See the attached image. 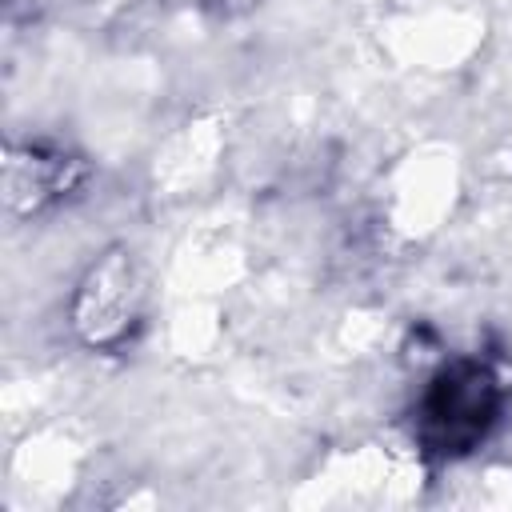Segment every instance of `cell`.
Listing matches in <instances>:
<instances>
[{
	"label": "cell",
	"mask_w": 512,
	"mask_h": 512,
	"mask_svg": "<svg viewBox=\"0 0 512 512\" xmlns=\"http://www.w3.org/2000/svg\"><path fill=\"white\" fill-rule=\"evenodd\" d=\"M148 308V276L128 244L100 248L72 284L68 296V328L92 352L124 348L144 324Z\"/></svg>",
	"instance_id": "6da1fadb"
},
{
	"label": "cell",
	"mask_w": 512,
	"mask_h": 512,
	"mask_svg": "<svg viewBox=\"0 0 512 512\" xmlns=\"http://www.w3.org/2000/svg\"><path fill=\"white\" fill-rule=\"evenodd\" d=\"M504 400H508V388L500 372L480 356H460L444 364L420 396V408H416L420 440L440 456L472 452L500 424Z\"/></svg>",
	"instance_id": "7a4b0ae2"
},
{
	"label": "cell",
	"mask_w": 512,
	"mask_h": 512,
	"mask_svg": "<svg viewBox=\"0 0 512 512\" xmlns=\"http://www.w3.org/2000/svg\"><path fill=\"white\" fill-rule=\"evenodd\" d=\"M88 180V164L60 144L28 140L4 152V204L12 216H40L76 196Z\"/></svg>",
	"instance_id": "3957f363"
},
{
	"label": "cell",
	"mask_w": 512,
	"mask_h": 512,
	"mask_svg": "<svg viewBox=\"0 0 512 512\" xmlns=\"http://www.w3.org/2000/svg\"><path fill=\"white\" fill-rule=\"evenodd\" d=\"M268 0H204V12L216 20V24H240L248 16H256Z\"/></svg>",
	"instance_id": "277c9868"
}]
</instances>
